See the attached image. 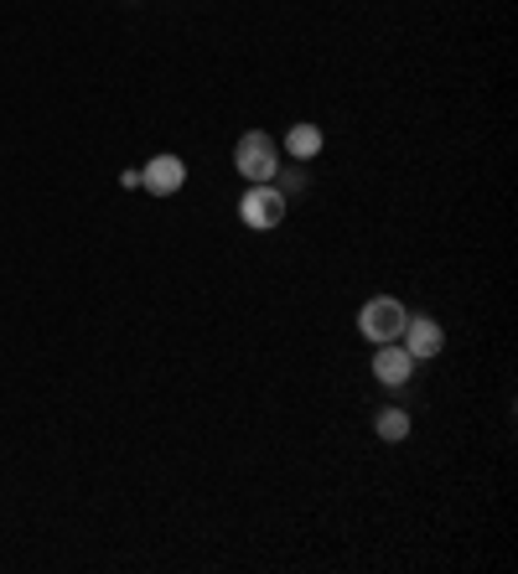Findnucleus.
Returning a JSON list of instances; mask_svg holds the SVG:
<instances>
[{
    "label": "nucleus",
    "instance_id": "39448f33",
    "mask_svg": "<svg viewBox=\"0 0 518 574\" xmlns=\"http://www.w3.org/2000/svg\"><path fill=\"white\" fill-rule=\"evenodd\" d=\"M399 341H405V352L415 362H430V358H441L446 352V331L436 316H409L405 331H399Z\"/></svg>",
    "mask_w": 518,
    "mask_h": 574
},
{
    "label": "nucleus",
    "instance_id": "20e7f679",
    "mask_svg": "<svg viewBox=\"0 0 518 574\" xmlns=\"http://www.w3.org/2000/svg\"><path fill=\"white\" fill-rule=\"evenodd\" d=\"M140 187L156 192V198H177V192L187 187V161H182V156H171V150L150 156V161L140 166Z\"/></svg>",
    "mask_w": 518,
    "mask_h": 574
},
{
    "label": "nucleus",
    "instance_id": "7ed1b4c3",
    "mask_svg": "<svg viewBox=\"0 0 518 574\" xmlns=\"http://www.w3.org/2000/svg\"><path fill=\"white\" fill-rule=\"evenodd\" d=\"M409 311L405 301H394V295H369V301L358 305V331H363V341H399V331H405Z\"/></svg>",
    "mask_w": 518,
    "mask_h": 574
},
{
    "label": "nucleus",
    "instance_id": "423d86ee",
    "mask_svg": "<svg viewBox=\"0 0 518 574\" xmlns=\"http://www.w3.org/2000/svg\"><path fill=\"white\" fill-rule=\"evenodd\" d=\"M373 378L384 389H405L409 378H415V358L405 352V341H379L373 347Z\"/></svg>",
    "mask_w": 518,
    "mask_h": 574
},
{
    "label": "nucleus",
    "instance_id": "6e6552de",
    "mask_svg": "<svg viewBox=\"0 0 518 574\" xmlns=\"http://www.w3.org/2000/svg\"><path fill=\"white\" fill-rule=\"evenodd\" d=\"M373 430H379V440L399 446V440L409 435V414L405 409H379V414H373Z\"/></svg>",
    "mask_w": 518,
    "mask_h": 574
},
{
    "label": "nucleus",
    "instance_id": "0eeeda50",
    "mask_svg": "<svg viewBox=\"0 0 518 574\" xmlns=\"http://www.w3.org/2000/svg\"><path fill=\"white\" fill-rule=\"evenodd\" d=\"M322 145H327V135H322V125H312V120H296V125L285 130V156H291V161H316Z\"/></svg>",
    "mask_w": 518,
    "mask_h": 574
},
{
    "label": "nucleus",
    "instance_id": "f03ea898",
    "mask_svg": "<svg viewBox=\"0 0 518 574\" xmlns=\"http://www.w3.org/2000/svg\"><path fill=\"white\" fill-rule=\"evenodd\" d=\"M234 166L244 181H280V145L264 130H244L234 145Z\"/></svg>",
    "mask_w": 518,
    "mask_h": 574
},
{
    "label": "nucleus",
    "instance_id": "f257e3e1",
    "mask_svg": "<svg viewBox=\"0 0 518 574\" xmlns=\"http://www.w3.org/2000/svg\"><path fill=\"white\" fill-rule=\"evenodd\" d=\"M239 223L255 228V234H270V228L285 223V192H280V181H249V187H244Z\"/></svg>",
    "mask_w": 518,
    "mask_h": 574
}]
</instances>
